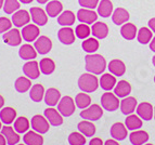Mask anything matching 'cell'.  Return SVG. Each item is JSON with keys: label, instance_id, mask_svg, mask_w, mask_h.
Segmentation results:
<instances>
[{"label": "cell", "instance_id": "e7e4bbea", "mask_svg": "<svg viewBox=\"0 0 155 145\" xmlns=\"http://www.w3.org/2000/svg\"><path fill=\"white\" fill-rule=\"evenodd\" d=\"M154 82H155V76H154Z\"/></svg>", "mask_w": 155, "mask_h": 145}, {"label": "cell", "instance_id": "ee69618b", "mask_svg": "<svg viewBox=\"0 0 155 145\" xmlns=\"http://www.w3.org/2000/svg\"><path fill=\"white\" fill-rule=\"evenodd\" d=\"M91 34V29L87 24H79L76 26L75 29V35L77 38L79 39H87L89 37V35Z\"/></svg>", "mask_w": 155, "mask_h": 145}, {"label": "cell", "instance_id": "44dd1931", "mask_svg": "<svg viewBox=\"0 0 155 145\" xmlns=\"http://www.w3.org/2000/svg\"><path fill=\"white\" fill-rule=\"evenodd\" d=\"M37 53L38 52L36 51L35 47L31 46L29 44H22L21 47H20V50H18L20 57H21L22 60H25V61H31L34 59H36Z\"/></svg>", "mask_w": 155, "mask_h": 145}, {"label": "cell", "instance_id": "484cf974", "mask_svg": "<svg viewBox=\"0 0 155 145\" xmlns=\"http://www.w3.org/2000/svg\"><path fill=\"white\" fill-rule=\"evenodd\" d=\"M62 3L58 0H51L46 5V12L49 18H57L58 15H60L62 13Z\"/></svg>", "mask_w": 155, "mask_h": 145}, {"label": "cell", "instance_id": "5b68a950", "mask_svg": "<svg viewBox=\"0 0 155 145\" xmlns=\"http://www.w3.org/2000/svg\"><path fill=\"white\" fill-rule=\"evenodd\" d=\"M75 102L71 96H63L58 103V111L63 117H70L75 113Z\"/></svg>", "mask_w": 155, "mask_h": 145}, {"label": "cell", "instance_id": "60d3db41", "mask_svg": "<svg viewBox=\"0 0 155 145\" xmlns=\"http://www.w3.org/2000/svg\"><path fill=\"white\" fill-rule=\"evenodd\" d=\"M84 51H86L87 53H94L97 50L99 49V41L96 38H87L86 40H84L81 44Z\"/></svg>", "mask_w": 155, "mask_h": 145}, {"label": "cell", "instance_id": "7402d4cb", "mask_svg": "<svg viewBox=\"0 0 155 145\" xmlns=\"http://www.w3.org/2000/svg\"><path fill=\"white\" fill-rule=\"evenodd\" d=\"M129 141L132 145H144L149 141V134L144 130H134L130 133Z\"/></svg>", "mask_w": 155, "mask_h": 145}, {"label": "cell", "instance_id": "91938a15", "mask_svg": "<svg viewBox=\"0 0 155 145\" xmlns=\"http://www.w3.org/2000/svg\"><path fill=\"white\" fill-rule=\"evenodd\" d=\"M1 122H2V121L0 120V131H1V129H2V124H1Z\"/></svg>", "mask_w": 155, "mask_h": 145}, {"label": "cell", "instance_id": "d4e9b609", "mask_svg": "<svg viewBox=\"0 0 155 145\" xmlns=\"http://www.w3.org/2000/svg\"><path fill=\"white\" fill-rule=\"evenodd\" d=\"M109 70L111 74H113L114 76H123L126 72V65L123 61L114 59V60L110 61L109 63Z\"/></svg>", "mask_w": 155, "mask_h": 145}, {"label": "cell", "instance_id": "ba28073f", "mask_svg": "<svg viewBox=\"0 0 155 145\" xmlns=\"http://www.w3.org/2000/svg\"><path fill=\"white\" fill-rule=\"evenodd\" d=\"M21 34L23 40H25L27 42H31L35 41L39 37L40 31H39L38 25H36V24H27L24 27H22Z\"/></svg>", "mask_w": 155, "mask_h": 145}, {"label": "cell", "instance_id": "681fc988", "mask_svg": "<svg viewBox=\"0 0 155 145\" xmlns=\"http://www.w3.org/2000/svg\"><path fill=\"white\" fill-rule=\"evenodd\" d=\"M149 27H150V29L153 33H155V18H151L150 21H149Z\"/></svg>", "mask_w": 155, "mask_h": 145}, {"label": "cell", "instance_id": "6f0895ef", "mask_svg": "<svg viewBox=\"0 0 155 145\" xmlns=\"http://www.w3.org/2000/svg\"><path fill=\"white\" fill-rule=\"evenodd\" d=\"M3 5H5V0H0V9L3 8Z\"/></svg>", "mask_w": 155, "mask_h": 145}, {"label": "cell", "instance_id": "d6986e66", "mask_svg": "<svg viewBox=\"0 0 155 145\" xmlns=\"http://www.w3.org/2000/svg\"><path fill=\"white\" fill-rule=\"evenodd\" d=\"M60 100H61V93H60V91L58 90V89L49 88L45 92L44 101L48 106H50V107L55 106L60 102Z\"/></svg>", "mask_w": 155, "mask_h": 145}, {"label": "cell", "instance_id": "9f6ffc18", "mask_svg": "<svg viewBox=\"0 0 155 145\" xmlns=\"http://www.w3.org/2000/svg\"><path fill=\"white\" fill-rule=\"evenodd\" d=\"M51 0H37V2L40 3V5H45V3H48Z\"/></svg>", "mask_w": 155, "mask_h": 145}, {"label": "cell", "instance_id": "f6af8a7d", "mask_svg": "<svg viewBox=\"0 0 155 145\" xmlns=\"http://www.w3.org/2000/svg\"><path fill=\"white\" fill-rule=\"evenodd\" d=\"M68 143L70 145H85L86 137L80 132H72L68 135Z\"/></svg>", "mask_w": 155, "mask_h": 145}, {"label": "cell", "instance_id": "7dc6e473", "mask_svg": "<svg viewBox=\"0 0 155 145\" xmlns=\"http://www.w3.org/2000/svg\"><path fill=\"white\" fill-rule=\"evenodd\" d=\"M78 3H79L80 7H83V8L93 10L94 8L98 7L99 0H78Z\"/></svg>", "mask_w": 155, "mask_h": 145}, {"label": "cell", "instance_id": "f546056e", "mask_svg": "<svg viewBox=\"0 0 155 145\" xmlns=\"http://www.w3.org/2000/svg\"><path fill=\"white\" fill-rule=\"evenodd\" d=\"M45 88L44 85H40V83H36L34 85L33 87L29 90V98H31V101L35 102V103H39L41 102L45 98Z\"/></svg>", "mask_w": 155, "mask_h": 145}, {"label": "cell", "instance_id": "be15d7a7", "mask_svg": "<svg viewBox=\"0 0 155 145\" xmlns=\"http://www.w3.org/2000/svg\"><path fill=\"white\" fill-rule=\"evenodd\" d=\"M16 145H26V144H25V143H24V144H16Z\"/></svg>", "mask_w": 155, "mask_h": 145}, {"label": "cell", "instance_id": "b9f144b4", "mask_svg": "<svg viewBox=\"0 0 155 145\" xmlns=\"http://www.w3.org/2000/svg\"><path fill=\"white\" fill-rule=\"evenodd\" d=\"M152 36V31L150 29L147 28V27H141L137 34V39L141 44H147L151 42Z\"/></svg>", "mask_w": 155, "mask_h": 145}, {"label": "cell", "instance_id": "ab89813d", "mask_svg": "<svg viewBox=\"0 0 155 145\" xmlns=\"http://www.w3.org/2000/svg\"><path fill=\"white\" fill-rule=\"evenodd\" d=\"M75 104L76 106L80 109H85L88 106H90L91 104V98L86 93V92H83V93H78L75 98Z\"/></svg>", "mask_w": 155, "mask_h": 145}, {"label": "cell", "instance_id": "4316f807", "mask_svg": "<svg viewBox=\"0 0 155 145\" xmlns=\"http://www.w3.org/2000/svg\"><path fill=\"white\" fill-rule=\"evenodd\" d=\"M16 119V111L12 107H3L0 109V120L5 124H11Z\"/></svg>", "mask_w": 155, "mask_h": 145}, {"label": "cell", "instance_id": "bcb514c9", "mask_svg": "<svg viewBox=\"0 0 155 145\" xmlns=\"http://www.w3.org/2000/svg\"><path fill=\"white\" fill-rule=\"evenodd\" d=\"M12 21H10L8 18H0V34H3L8 31L12 27Z\"/></svg>", "mask_w": 155, "mask_h": 145}, {"label": "cell", "instance_id": "ac0fdd59", "mask_svg": "<svg viewBox=\"0 0 155 145\" xmlns=\"http://www.w3.org/2000/svg\"><path fill=\"white\" fill-rule=\"evenodd\" d=\"M111 137L116 141H123L127 137V127L123 122H115L111 127Z\"/></svg>", "mask_w": 155, "mask_h": 145}, {"label": "cell", "instance_id": "8d00e7d4", "mask_svg": "<svg viewBox=\"0 0 155 145\" xmlns=\"http://www.w3.org/2000/svg\"><path fill=\"white\" fill-rule=\"evenodd\" d=\"M120 34L126 40H132V39L136 38V35L138 34L137 27L132 23L124 24L120 28Z\"/></svg>", "mask_w": 155, "mask_h": 145}, {"label": "cell", "instance_id": "8fae6325", "mask_svg": "<svg viewBox=\"0 0 155 145\" xmlns=\"http://www.w3.org/2000/svg\"><path fill=\"white\" fill-rule=\"evenodd\" d=\"M23 72L26 77L29 79H37L40 76V68H39V63L37 61H28L23 65Z\"/></svg>", "mask_w": 155, "mask_h": 145}, {"label": "cell", "instance_id": "52a82bcc", "mask_svg": "<svg viewBox=\"0 0 155 145\" xmlns=\"http://www.w3.org/2000/svg\"><path fill=\"white\" fill-rule=\"evenodd\" d=\"M3 42L7 44L10 47H16V46H20L22 42V34L21 31L16 28H11L10 31L3 33Z\"/></svg>", "mask_w": 155, "mask_h": 145}, {"label": "cell", "instance_id": "603a6c76", "mask_svg": "<svg viewBox=\"0 0 155 145\" xmlns=\"http://www.w3.org/2000/svg\"><path fill=\"white\" fill-rule=\"evenodd\" d=\"M23 142L26 145H44V137L36 131H27L23 137Z\"/></svg>", "mask_w": 155, "mask_h": 145}, {"label": "cell", "instance_id": "cb8c5ba5", "mask_svg": "<svg viewBox=\"0 0 155 145\" xmlns=\"http://www.w3.org/2000/svg\"><path fill=\"white\" fill-rule=\"evenodd\" d=\"M91 33L96 38L104 39L109 35V27L103 22H96L91 27Z\"/></svg>", "mask_w": 155, "mask_h": 145}, {"label": "cell", "instance_id": "4dcf8cb0", "mask_svg": "<svg viewBox=\"0 0 155 145\" xmlns=\"http://www.w3.org/2000/svg\"><path fill=\"white\" fill-rule=\"evenodd\" d=\"M112 20L116 25H122L129 20V13L124 8H117L112 14Z\"/></svg>", "mask_w": 155, "mask_h": 145}, {"label": "cell", "instance_id": "6125c7cd", "mask_svg": "<svg viewBox=\"0 0 155 145\" xmlns=\"http://www.w3.org/2000/svg\"><path fill=\"white\" fill-rule=\"evenodd\" d=\"M154 119H155V107H154Z\"/></svg>", "mask_w": 155, "mask_h": 145}, {"label": "cell", "instance_id": "f5cc1de1", "mask_svg": "<svg viewBox=\"0 0 155 145\" xmlns=\"http://www.w3.org/2000/svg\"><path fill=\"white\" fill-rule=\"evenodd\" d=\"M150 49L152 50L153 52H155V37H153V39L150 42Z\"/></svg>", "mask_w": 155, "mask_h": 145}, {"label": "cell", "instance_id": "e575fe53", "mask_svg": "<svg viewBox=\"0 0 155 145\" xmlns=\"http://www.w3.org/2000/svg\"><path fill=\"white\" fill-rule=\"evenodd\" d=\"M98 14L102 18H109L113 14V3L110 0H101L98 5Z\"/></svg>", "mask_w": 155, "mask_h": 145}, {"label": "cell", "instance_id": "9c48e42d", "mask_svg": "<svg viewBox=\"0 0 155 145\" xmlns=\"http://www.w3.org/2000/svg\"><path fill=\"white\" fill-rule=\"evenodd\" d=\"M34 47L39 54L45 55L49 53L52 49V41L49 37L47 36H39L38 38L34 41Z\"/></svg>", "mask_w": 155, "mask_h": 145}, {"label": "cell", "instance_id": "11a10c76", "mask_svg": "<svg viewBox=\"0 0 155 145\" xmlns=\"http://www.w3.org/2000/svg\"><path fill=\"white\" fill-rule=\"evenodd\" d=\"M21 3H23V5H28V3H31L34 1V0H18Z\"/></svg>", "mask_w": 155, "mask_h": 145}, {"label": "cell", "instance_id": "74e56055", "mask_svg": "<svg viewBox=\"0 0 155 145\" xmlns=\"http://www.w3.org/2000/svg\"><path fill=\"white\" fill-rule=\"evenodd\" d=\"M29 127H31V122L26 117H18L14 120V130L20 134V133H26L28 131Z\"/></svg>", "mask_w": 155, "mask_h": 145}, {"label": "cell", "instance_id": "d6a6232c", "mask_svg": "<svg viewBox=\"0 0 155 145\" xmlns=\"http://www.w3.org/2000/svg\"><path fill=\"white\" fill-rule=\"evenodd\" d=\"M31 79H29L28 77L22 76L18 77L14 82V88L18 91V93H25L28 90H31Z\"/></svg>", "mask_w": 155, "mask_h": 145}, {"label": "cell", "instance_id": "680465c9", "mask_svg": "<svg viewBox=\"0 0 155 145\" xmlns=\"http://www.w3.org/2000/svg\"><path fill=\"white\" fill-rule=\"evenodd\" d=\"M152 63H153V65L155 66V55L153 56V59H152Z\"/></svg>", "mask_w": 155, "mask_h": 145}, {"label": "cell", "instance_id": "7a4b0ae2", "mask_svg": "<svg viewBox=\"0 0 155 145\" xmlns=\"http://www.w3.org/2000/svg\"><path fill=\"white\" fill-rule=\"evenodd\" d=\"M99 85H100V82L98 78L94 76V74H91V72L83 74L78 79V88L86 93L94 92L99 88Z\"/></svg>", "mask_w": 155, "mask_h": 145}, {"label": "cell", "instance_id": "83f0119b", "mask_svg": "<svg viewBox=\"0 0 155 145\" xmlns=\"http://www.w3.org/2000/svg\"><path fill=\"white\" fill-rule=\"evenodd\" d=\"M131 92V85L128 81L120 80L118 83H116L115 88H114V93L118 98H127Z\"/></svg>", "mask_w": 155, "mask_h": 145}, {"label": "cell", "instance_id": "836d02e7", "mask_svg": "<svg viewBox=\"0 0 155 145\" xmlns=\"http://www.w3.org/2000/svg\"><path fill=\"white\" fill-rule=\"evenodd\" d=\"M78 131L83 133L85 137H93L96 133V126L92 124V121L89 120H83L77 124Z\"/></svg>", "mask_w": 155, "mask_h": 145}, {"label": "cell", "instance_id": "1f68e13d", "mask_svg": "<svg viewBox=\"0 0 155 145\" xmlns=\"http://www.w3.org/2000/svg\"><path fill=\"white\" fill-rule=\"evenodd\" d=\"M75 20H76V16L75 14L70 10H66V11H63L61 14L59 15L58 18V24L61 26H72L73 24H75Z\"/></svg>", "mask_w": 155, "mask_h": 145}, {"label": "cell", "instance_id": "6da1fadb", "mask_svg": "<svg viewBox=\"0 0 155 145\" xmlns=\"http://www.w3.org/2000/svg\"><path fill=\"white\" fill-rule=\"evenodd\" d=\"M86 69L94 75H101L106 68V61L101 54H87L85 56Z\"/></svg>", "mask_w": 155, "mask_h": 145}, {"label": "cell", "instance_id": "3957f363", "mask_svg": "<svg viewBox=\"0 0 155 145\" xmlns=\"http://www.w3.org/2000/svg\"><path fill=\"white\" fill-rule=\"evenodd\" d=\"M101 105L105 111H115L120 106V102L118 100V96L115 95V93H111L110 91H106L101 96Z\"/></svg>", "mask_w": 155, "mask_h": 145}, {"label": "cell", "instance_id": "816d5d0a", "mask_svg": "<svg viewBox=\"0 0 155 145\" xmlns=\"http://www.w3.org/2000/svg\"><path fill=\"white\" fill-rule=\"evenodd\" d=\"M7 144V140H5V135L2 133H0V145H5Z\"/></svg>", "mask_w": 155, "mask_h": 145}, {"label": "cell", "instance_id": "7bdbcfd3", "mask_svg": "<svg viewBox=\"0 0 155 145\" xmlns=\"http://www.w3.org/2000/svg\"><path fill=\"white\" fill-rule=\"evenodd\" d=\"M20 1L18 0H5L3 5V11L5 14H13L18 10H20Z\"/></svg>", "mask_w": 155, "mask_h": 145}, {"label": "cell", "instance_id": "f1b7e54d", "mask_svg": "<svg viewBox=\"0 0 155 145\" xmlns=\"http://www.w3.org/2000/svg\"><path fill=\"white\" fill-rule=\"evenodd\" d=\"M99 82H100L101 88L103 89V90L111 91L116 85V77L113 74H111V72L110 74H103V75L101 76Z\"/></svg>", "mask_w": 155, "mask_h": 145}, {"label": "cell", "instance_id": "e0dca14e", "mask_svg": "<svg viewBox=\"0 0 155 145\" xmlns=\"http://www.w3.org/2000/svg\"><path fill=\"white\" fill-rule=\"evenodd\" d=\"M138 106V102L134 96H127L120 101V111L124 115H131Z\"/></svg>", "mask_w": 155, "mask_h": 145}, {"label": "cell", "instance_id": "7c38bea8", "mask_svg": "<svg viewBox=\"0 0 155 145\" xmlns=\"http://www.w3.org/2000/svg\"><path fill=\"white\" fill-rule=\"evenodd\" d=\"M44 116L53 127H58V126H61L63 124V116L58 109L53 108V107H48L45 109Z\"/></svg>", "mask_w": 155, "mask_h": 145}, {"label": "cell", "instance_id": "277c9868", "mask_svg": "<svg viewBox=\"0 0 155 145\" xmlns=\"http://www.w3.org/2000/svg\"><path fill=\"white\" fill-rule=\"evenodd\" d=\"M103 116V109L98 104H92L80 111V117L89 121H97Z\"/></svg>", "mask_w": 155, "mask_h": 145}, {"label": "cell", "instance_id": "5bb4252c", "mask_svg": "<svg viewBox=\"0 0 155 145\" xmlns=\"http://www.w3.org/2000/svg\"><path fill=\"white\" fill-rule=\"evenodd\" d=\"M31 18V13H28L26 10H21L20 9V10L13 13L12 23L16 27H24V26L29 23Z\"/></svg>", "mask_w": 155, "mask_h": 145}, {"label": "cell", "instance_id": "2e32d148", "mask_svg": "<svg viewBox=\"0 0 155 145\" xmlns=\"http://www.w3.org/2000/svg\"><path fill=\"white\" fill-rule=\"evenodd\" d=\"M153 106L152 104H150L149 102H142L137 106V114L138 116L143 120H151L153 118Z\"/></svg>", "mask_w": 155, "mask_h": 145}, {"label": "cell", "instance_id": "d590c367", "mask_svg": "<svg viewBox=\"0 0 155 145\" xmlns=\"http://www.w3.org/2000/svg\"><path fill=\"white\" fill-rule=\"evenodd\" d=\"M39 68H40V72L44 75L49 76L55 70V63L49 57H45V59H41L39 62Z\"/></svg>", "mask_w": 155, "mask_h": 145}, {"label": "cell", "instance_id": "f907efd6", "mask_svg": "<svg viewBox=\"0 0 155 145\" xmlns=\"http://www.w3.org/2000/svg\"><path fill=\"white\" fill-rule=\"evenodd\" d=\"M104 145H119V144L116 140L111 139V140H106L105 142H104Z\"/></svg>", "mask_w": 155, "mask_h": 145}, {"label": "cell", "instance_id": "8992f818", "mask_svg": "<svg viewBox=\"0 0 155 145\" xmlns=\"http://www.w3.org/2000/svg\"><path fill=\"white\" fill-rule=\"evenodd\" d=\"M31 126L34 131H36L40 134H45L50 129V122L48 121L46 117L41 116V115H35L31 118Z\"/></svg>", "mask_w": 155, "mask_h": 145}, {"label": "cell", "instance_id": "4fadbf2b", "mask_svg": "<svg viewBox=\"0 0 155 145\" xmlns=\"http://www.w3.org/2000/svg\"><path fill=\"white\" fill-rule=\"evenodd\" d=\"M58 38L61 41V44H65V46H70L75 41V31L68 26H65L58 31Z\"/></svg>", "mask_w": 155, "mask_h": 145}, {"label": "cell", "instance_id": "ffe728a7", "mask_svg": "<svg viewBox=\"0 0 155 145\" xmlns=\"http://www.w3.org/2000/svg\"><path fill=\"white\" fill-rule=\"evenodd\" d=\"M1 133L5 135V140H7V144L8 145H16V144H18V142L21 140L18 133L16 132L12 127L8 126V124L5 126V127H2Z\"/></svg>", "mask_w": 155, "mask_h": 145}, {"label": "cell", "instance_id": "c3c4849f", "mask_svg": "<svg viewBox=\"0 0 155 145\" xmlns=\"http://www.w3.org/2000/svg\"><path fill=\"white\" fill-rule=\"evenodd\" d=\"M89 145H104V143L100 137H93L92 140L89 142Z\"/></svg>", "mask_w": 155, "mask_h": 145}, {"label": "cell", "instance_id": "f35d334b", "mask_svg": "<svg viewBox=\"0 0 155 145\" xmlns=\"http://www.w3.org/2000/svg\"><path fill=\"white\" fill-rule=\"evenodd\" d=\"M125 126L127 127V129L132 130V131L139 130L142 127V119L136 115H128L126 120H125Z\"/></svg>", "mask_w": 155, "mask_h": 145}, {"label": "cell", "instance_id": "9a60e30c", "mask_svg": "<svg viewBox=\"0 0 155 145\" xmlns=\"http://www.w3.org/2000/svg\"><path fill=\"white\" fill-rule=\"evenodd\" d=\"M77 20L85 24H93L98 20V14L91 9H79L77 12Z\"/></svg>", "mask_w": 155, "mask_h": 145}, {"label": "cell", "instance_id": "94428289", "mask_svg": "<svg viewBox=\"0 0 155 145\" xmlns=\"http://www.w3.org/2000/svg\"><path fill=\"white\" fill-rule=\"evenodd\" d=\"M144 145H153V144H151V143H147H147H145Z\"/></svg>", "mask_w": 155, "mask_h": 145}, {"label": "cell", "instance_id": "30bf717a", "mask_svg": "<svg viewBox=\"0 0 155 145\" xmlns=\"http://www.w3.org/2000/svg\"><path fill=\"white\" fill-rule=\"evenodd\" d=\"M29 13H31V21L36 25L44 26L48 22V14H47V12L44 9L38 8V7H33L29 10Z\"/></svg>", "mask_w": 155, "mask_h": 145}, {"label": "cell", "instance_id": "db71d44e", "mask_svg": "<svg viewBox=\"0 0 155 145\" xmlns=\"http://www.w3.org/2000/svg\"><path fill=\"white\" fill-rule=\"evenodd\" d=\"M3 105H5V98L2 95H0V109L3 108Z\"/></svg>", "mask_w": 155, "mask_h": 145}]
</instances>
